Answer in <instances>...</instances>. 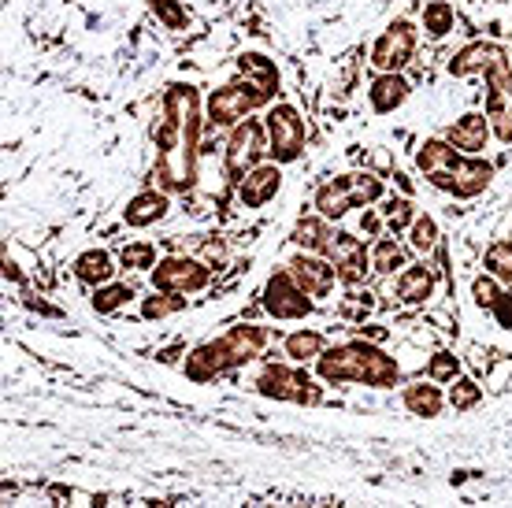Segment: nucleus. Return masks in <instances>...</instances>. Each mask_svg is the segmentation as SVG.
Here are the masks:
<instances>
[{
    "instance_id": "3",
    "label": "nucleus",
    "mask_w": 512,
    "mask_h": 508,
    "mask_svg": "<svg viewBox=\"0 0 512 508\" xmlns=\"http://www.w3.org/2000/svg\"><path fill=\"white\" fill-rule=\"evenodd\" d=\"M316 375L327 386H372V390H394L401 386V364L386 353L379 342L349 338V342L327 345L316 356Z\"/></svg>"
},
{
    "instance_id": "20",
    "label": "nucleus",
    "mask_w": 512,
    "mask_h": 508,
    "mask_svg": "<svg viewBox=\"0 0 512 508\" xmlns=\"http://www.w3.org/2000/svg\"><path fill=\"white\" fill-rule=\"evenodd\" d=\"M368 101H372V108L379 115H390L394 108H401V104L409 101V82H405V75H401V71L379 75L372 86H368Z\"/></svg>"
},
{
    "instance_id": "40",
    "label": "nucleus",
    "mask_w": 512,
    "mask_h": 508,
    "mask_svg": "<svg viewBox=\"0 0 512 508\" xmlns=\"http://www.w3.org/2000/svg\"><path fill=\"white\" fill-rule=\"evenodd\" d=\"M23 305H26V308H34V312H41V316H60L56 308H49L45 301H34V297H23Z\"/></svg>"
},
{
    "instance_id": "42",
    "label": "nucleus",
    "mask_w": 512,
    "mask_h": 508,
    "mask_svg": "<svg viewBox=\"0 0 512 508\" xmlns=\"http://www.w3.org/2000/svg\"><path fill=\"white\" fill-rule=\"evenodd\" d=\"M4 279H12V282H23V275H19V267H15L12 260H8V256H4Z\"/></svg>"
},
{
    "instance_id": "9",
    "label": "nucleus",
    "mask_w": 512,
    "mask_h": 508,
    "mask_svg": "<svg viewBox=\"0 0 512 508\" xmlns=\"http://www.w3.org/2000/svg\"><path fill=\"white\" fill-rule=\"evenodd\" d=\"M264 127H268V156L275 164H294V160H301L308 127L294 104H271L268 115H264Z\"/></svg>"
},
{
    "instance_id": "6",
    "label": "nucleus",
    "mask_w": 512,
    "mask_h": 508,
    "mask_svg": "<svg viewBox=\"0 0 512 508\" xmlns=\"http://www.w3.org/2000/svg\"><path fill=\"white\" fill-rule=\"evenodd\" d=\"M264 345H268V331L264 327H231L227 334L197 345L186 356V375L193 382H208L216 379V375H227V371L242 368L253 356L264 353Z\"/></svg>"
},
{
    "instance_id": "34",
    "label": "nucleus",
    "mask_w": 512,
    "mask_h": 508,
    "mask_svg": "<svg viewBox=\"0 0 512 508\" xmlns=\"http://www.w3.org/2000/svg\"><path fill=\"white\" fill-rule=\"evenodd\" d=\"M119 264L134 267V271H145V267H156V245L149 242H130L119 249Z\"/></svg>"
},
{
    "instance_id": "18",
    "label": "nucleus",
    "mask_w": 512,
    "mask_h": 508,
    "mask_svg": "<svg viewBox=\"0 0 512 508\" xmlns=\"http://www.w3.org/2000/svg\"><path fill=\"white\" fill-rule=\"evenodd\" d=\"M167 212H171L167 190H141V193H134L127 201V208H123V223L134 230H145V227H156Z\"/></svg>"
},
{
    "instance_id": "30",
    "label": "nucleus",
    "mask_w": 512,
    "mask_h": 508,
    "mask_svg": "<svg viewBox=\"0 0 512 508\" xmlns=\"http://www.w3.org/2000/svg\"><path fill=\"white\" fill-rule=\"evenodd\" d=\"M449 386H453V390H449L446 401L453 405V412H468V408H475L483 401V386H475V379H468V375H457Z\"/></svg>"
},
{
    "instance_id": "5",
    "label": "nucleus",
    "mask_w": 512,
    "mask_h": 508,
    "mask_svg": "<svg viewBox=\"0 0 512 508\" xmlns=\"http://www.w3.org/2000/svg\"><path fill=\"white\" fill-rule=\"evenodd\" d=\"M416 167L420 175L435 186V190L449 193V197H461L472 201L490 186L494 178V164L483 156H468L461 149H453L446 138H427L416 153Z\"/></svg>"
},
{
    "instance_id": "12",
    "label": "nucleus",
    "mask_w": 512,
    "mask_h": 508,
    "mask_svg": "<svg viewBox=\"0 0 512 508\" xmlns=\"http://www.w3.org/2000/svg\"><path fill=\"white\" fill-rule=\"evenodd\" d=\"M264 312L271 319H305L316 312V301L308 297L290 271H275L268 282H264Z\"/></svg>"
},
{
    "instance_id": "22",
    "label": "nucleus",
    "mask_w": 512,
    "mask_h": 508,
    "mask_svg": "<svg viewBox=\"0 0 512 508\" xmlns=\"http://www.w3.org/2000/svg\"><path fill=\"white\" fill-rule=\"evenodd\" d=\"M116 275V256L108 253V249H86V253L75 260V279L86 282V286H104V282H112Z\"/></svg>"
},
{
    "instance_id": "39",
    "label": "nucleus",
    "mask_w": 512,
    "mask_h": 508,
    "mask_svg": "<svg viewBox=\"0 0 512 508\" xmlns=\"http://www.w3.org/2000/svg\"><path fill=\"white\" fill-rule=\"evenodd\" d=\"M379 227H383V216H379V212H364V216H360V230H364L368 238H379Z\"/></svg>"
},
{
    "instance_id": "36",
    "label": "nucleus",
    "mask_w": 512,
    "mask_h": 508,
    "mask_svg": "<svg viewBox=\"0 0 512 508\" xmlns=\"http://www.w3.org/2000/svg\"><path fill=\"white\" fill-rule=\"evenodd\" d=\"M501 297V282L494 279V275H479V279L472 282V301L479 308H494V301H498Z\"/></svg>"
},
{
    "instance_id": "24",
    "label": "nucleus",
    "mask_w": 512,
    "mask_h": 508,
    "mask_svg": "<svg viewBox=\"0 0 512 508\" xmlns=\"http://www.w3.org/2000/svg\"><path fill=\"white\" fill-rule=\"evenodd\" d=\"M372 271L375 275H401L405 267H409V253L401 249V245L394 242V238H379V242L372 245Z\"/></svg>"
},
{
    "instance_id": "41",
    "label": "nucleus",
    "mask_w": 512,
    "mask_h": 508,
    "mask_svg": "<svg viewBox=\"0 0 512 508\" xmlns=\"http://www.w3.org/2000/svg\"><path fill=\"white\" fill-rule=\"evenodd\" d=\"M357 331H360V338H368V342H383V338H386L383 327H364V323H360Z\"/></svg>"
},
{
    "instance_id": "31",
    "label": "nucleus",
    "mask_w": 512,
    "mask_h": 508,
    "mask_svg": "<svg viewBox=\"0 0 512 508\" xmlns=\"http://www.w3.org/2000/svg\"><path fill=\"white\" fill-rule=\"evenodd\" d=\"M483 267L487 275H494L498 282H512V242H494L483 253Z\"/></svg>"
},
{
    "instance_id": "21",
    "label": "nucleus",
    "mask_w": 512,
    "mask_h": 508,
    "mask_svg": "<svg viewBox=\"0 0 512 508\" xmlns=\"http://www.w3.org/2000/svg\"><path fill=\"white\" fill-rule=\"evenodd\" d=\"M401 401L420 420H435V416H442V408H446V394L438 386H431V382H412V386H405Z\"/></svg>"
},
{
    "instance_id": "17",
    "label": "nucleus",
    "mask_w": 512,
    "mask_h": 508,
    "mask_svg": "<svg viewBox=\"0 0 512 508\" xmlns=\"http://www.w3.org/2000/svg\"><path fill=\"white\" fill-rule=\"evenodd\" d=\"M490 119H487V112H468V115H461L453 127L446 130V141L453 145V149H461V153H468V156H479L483 149H487V141H490Z\"/></svg>"
},
{
    "instance_id": "37",
    "label": "nucleus",
    "mask_w": 512,
    "mask_h": 508,
    "mask_svg": "<svg viewBox=\"0 0 512 508\" xmlns=\"http://www.w3.org/2000/svg\"><path fill=\"white\" fill-rule=\"evenodd\" d=\"M346 319H357V323H364V316L372 312V297L368 293H353V301H342V308H338Z\"/></svg>"
},
{
    "instance_id": "10",
    "label": "nucleus",
    "mask_w": 512,
    "mask_h": 508,
    "mask_svg": "<svg viewBox=\"0 0 512 508\" xmlns=\"http://www.w3.org/2000/svg\"><path fill=\"white\" fill-rule=\"evenodd\" d=\"M264 156H268V127H264L260 119H242L238 127H231L223 167H227V178H231L234 186H238L253 167L264 164Z\"/></svg>"
},
{
    "instance_id": "13",
    "label": "nucleus",
    "mask_w": 512,
    "mask_h": 508,
    "mask_svg": "<svg viewBox=\"0 0 512 508\" xmlns=\"http://www.w3.org/2000/svg\"><path fill=\"white\" fill-rule=\"evenodd\" d=\"M416 52V26L409 19H394L383 34L375 38L372 45V67L379 75H390V71H401V67L412 60Z\"/></svg>"
},
{
    "instance_id": "19",
    "label": "nucleus",
    "mask_w": 512,
    "mask_h": 508,
    "mask_svg": "<svg viewBox=\"0 0 512 508\" xmlns=\"http://www.w3.org/2000/svg\"><path fill=\"white\" fill-rule=\"evenodd\" d=\"M435 293V271L427 264H409L397 275V301L401 305H423Z\"/></svg>"
},
{
    "instance_id": "14",
    "label": "nucleus",
    "mask_w": 512,
    "mask_h": 508,
    "mask_svg": "<svg viewBox=\"0 0 512 508\" xmlns=\"http://www.w3.org/2000/svg\"><path fill=\"white\" fill-rule=\"evenodd\" d=\"M286 271L297 279V286L312 297V301H320V297H331L334 293V286H338V267L327 260V256H320V253H301L297 256H290V264H286Z\"/></svg>"
},
{
    "instance_id": "4",
    "label": "nucleus",
    "mask_w": 512,
    "mask_h": 508,
    "mask_svg": "<svg viewBox=\"0 0 512 508\" xmlns=\"http://www.w3.org/2000/svg\"><path fill=\"white\" fill-rule=\"evenodd\" d=\"M449 75L487 78V119L501 145H512V60L494 41H472L449 60Z\"/></svg>"
},
{
    "instance_id": "11",
    "label": "nucleus",
    "mask_w": 512,
    "mask_h": 508,
    "mask_svg": "<svg viewBox=\"0 0 512 508\" xmlns=\"http://www.w3.org/2000/svg\"><path fill=\"white\" fill-rule=\"evenodd\" d=\"M208 282H212V271L201 260H193V256H164L153 267V290L190 297V293L205 290Z\"/></svg>"
},
{
    "instance_id": "2",
    "label": "nucleus",
    "mask_w": 512,
    "mask_h": 508,
    "mask_svg": "<svg viewBox=\"0 0 512 508\" xmlns=\"http://www.w3.org/2000/svg\"><path fill=\"white\" fill-rule=\"evenodd\" d=\"M234 64H238V78L208 93L205 115L212 127H238L256 108L275 104V97H279L282 89L279 67L264 52H242Z\"/></svg>"
},
{
    "instance_id": "16",
    "label": "nucleus",
    "mask_w": 512,
    "mask_h": 508,
    "mask_svg": "<svg viewBox=\"0 0 512 508\" xmlns=\"http://www.w3.org/2000/svg\"><path fill=\"white\" fill-rule=\"evenodd\" d=\"M282 190V164H260L238 182V201L242 208H264L268 201H275Z\"/></svg>"
},
{
    "instance_id": "28",
    "label": "nucleus",
    "mask_w": 512,
    "mask_h": 508,
    "mask_svg": "<svg viewBox=\"0 0 512 508\" xmlns=\"http://www.w3.org/2000/svg\"><path fill=\"white\" fill-rule=\"evenodd\" d=\"M186 308V297L182 293H164V290H153V297H145L141 301V316L145 319H164V316H175Z\"/></svg>"
},
{
    "instance_id": "8",
    "label": "nucleus",
    "mask_w": 512,
    "mask_h": 508,
    "mask_svg": "<svg viewBox=\"0 0 512 508\" xmlns=\"http://www.w3.org/2000/svg\"><path fill=\"white\" fill-rule=\"evenodd\" d=\"M256 394L268 401H290V405H320L323 386L301 368H286V364H268L256 375Z\"/></svg>"
},
{
    "instance_id": "25",
    "label": "nucleus",
    "mask_w": 512,
    "mask_h": 508,
    "mask_svg": "<svg viewBox=\"0 0 512 508\" xmlns=\"http://www.w3.org/2000/svg\"><path fill=\"white\" fill-rule=\"evenodd\" d=\"M453 26H457V12H453L449 0H431L423 8V34L431 41H442L446 34H453Z\"/></svg>"
},
{
    "instance_id": "27",
    "label": "nucleus",
    "mask_w": 512,
    "mask_h": 508,
    "mask_svg": "<svg viewBox=\"0 0 512 508\" xmlns=\"http://www.w3.org/2000/svg\"><path fill=\"white\" fill-rule=\"evenodd\" d=\"M90 301L101 316H112V312H119V308H127L134 301V286H127V282H104V286L93 290Z\"/></svg>"
},
{
    "instance_id": "23",
    "label": "nucleus",
    "mask_w": 512,
    "mask_h": 508,
    "mask_svg": "<svg viewBox=\"0 0 512 508\" xmlns=\"http://www.w3.org/2000/svg\"><path fill=\"white\" fill-rule=\"evenodd\" d=\"M334 238V227L331 219L323 216H308V219H297L294 234H290V242L297 245V249H305V253H327V245H331Z\"/></svg>"
},
{
    "instance_id": "38",
    "label": "nucleus",
    "mask_w": 512,
    "mask_h": 508,
    "mask_svg": "<svg viewBox=\"0 0 512 508\" xmlns=\"http://www.w3.org/2000/svg\"><path fill=\"white\" fill-rule=\"evenodd\" d=\"M490 316L498 319V327L512 331V290H501V297L494 301V308H490Z\"/></svg>"
},
{
    "instance_id": "15",
    "label": "nucleus",
    "mask_w": 512,
    "mask_h": 508,
    "mask_svg": "<svg viewBox=\"0 0 512 508\" xmlns=\"http://www.w3.org/2000/svg\"><path fill=\"white\" fill-rule=\"evenodd\" d=\"M323 256L338 267V279L342 282H360L364 279V271L372 267V256H368L364 242L353 238V234H346V230H334V238H331V245H327V253Z\"/></svg>"
},
{
    "instance_id": "32",
    "label": "nucleus",
    "mask_w": 512,
    "mask_h": 508,
    "mask_svg": "<svg viewBox=\"0 0 512 508\" xmlns=\"http://www.w3.org/2000/svg\"><path fill=\"white\" fill-rule=\"evenodd\" d=\"M149 4V12L167 26V30H186L190 26V12H186V4L179 0H145Z\"/></svg>"
},
{
    "instance_id": "35",
    "label": "nucleus",
    "mask_w": 512,
    "mask_h": 508,
    "mask_svg": "<svg viewBox=\"0 0 512 508\" xmlns=\"http://www.w3.org/2000/svg\"><path fill=\"white\" fill-rule=\"evenodd\" d=\"M461 375V360L449 353V349H438L431 360H427V379L435 382H453Z\"/></svg>"
},
{
    "instance_id": "26",
    "label": "nucleus",
    "mask_w": 512,
    "mask_h": 508,
    "mask_svg": "<svg viewBox=\"0 0 512 508\" xmlns=\"http://www.w3.org/2000/svg\"><path fill=\"white\" fill-rule=\"evenodd\" d=\"M286 356L294 360V364H308V360H316V356L327 349V338L320 331H294L286 342H282Z\"/></svg>"
},
{
    "instance_id": "29",
    "label": "nucleus",
    "mask_w": 512,
    "mask_h": 508,
    "mask_svg": "<svg viewBox=\"0 0 512 508\" xmlns=\"http://www.w3.org/2000/svg\"><path fill=\"white\" fill-rule=\"evenodd\" d=\"M409 245H412V249H416L420 256L435 253V249H438V223H435L431 216H427V212L412 219V227H409Z\"/></svg>"
},
{
    "instance_id": "7",
    "label": "nucleus",
    "mask_w": 512,
    "mask_h": 508,
    "mask_svg": "<svg viewBox=\"0 0 512 508\" xmlns=\"http://www.w3.org/2000/svg\"><path fill=\"white\" fill-rule=\"evenodd\" d=\"M375 201H383V178L368 175V171L338 175L316 190V212H320L323 219H331V223L349 216L353 208H368V204H375Z\"/></svg>"
},
{
    "instance_id": "33",
    "label": "nucleus",
    "mask_w": 512,
    "mask_h": 508,
    "mask_svg": "<svg viewBox=\"0 0 512 508\" xmlns=\"http://www.w3.org/2000/svg\"><path fill=\"white\" fill-rule=\"evenodd\" d=\"M383 219H386V227L394 230H409L412 227V219H416V208H412L409 197H390V201L383 204Z\"/></svg>"
},
{
    "instance_id": "1",
    "label": "nucleus",
    "mask_w": 512,
    "mask_h": 508,
    "mask_svg": "<svg viewBox=\"0 0 512 508\" xmlns=\"http://www.w3.org/2000/svg\"><path fill=\"white\" fill-rule=\"evenodd\" d=\"M156 171L164 190H193L197 178V141H201V97L190 82H171L164 89L160 119L153 123Z\"/></svg>"
}]
</instances>
